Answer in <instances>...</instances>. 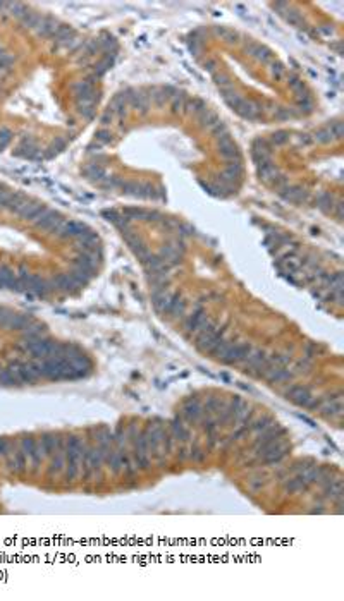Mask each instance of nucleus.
<instances>
[{
	"label": "nucleus",
	"instance_id": "obj_8",
	"mask_svg": "<svg viewBox=\"0 0 344 601\" xmlns=\"http://www.w3.org/2000/svg\"><path fill=\"white\" fill-rule=\"evenodd\" d=\"M265 359H267V356H265V352L264 351H260V349H257V351H251L250 352V356L248 358H246V368H250V370H258V368L262 366V364L265 363Z\"/></svg>",
	"mask_w": 344,
	"mask_h": 601
},
{
	"label": "nucleus",
	"instance_id": "obj_5",
	"mask_svg": "<svg viewBox=\"0 0 344 601\" xmlns=\"http://www.w3.org/2000/svg\"><path fill=\"white\" fill-rule=\"evenodd\" d=\"M205 321H207L205 309L202 308V306H196L195 311H193L191 315H188V318L184 320V328H186V332H189V333L198 332V328L202 327Z\"/></svg>",
	"mask_w": 344,
	"mask_h": 601
},
{
	"label": "nucleus",
	"instance_id": "obj_2",
	"mask_svg": "<svg viewBox=\"0 0 344 601\" xmlns=\"http://www.w3.org/2000/svg\"><path fill=\"white\" fill-rule=\"evenodd\" d=\"M251 351H253V347H251L248 342H239V344L234 342L233 346H231L229 351L226 352V356H224L220 361H222V363H226V364L243 363V361H246V358L250 356Z\"/></svg>",
	"mask_w": 344,
	"mask_h": 601
},
{
	"label": "nucleus",
	"instance_id": "obj_1",
	"mask_svg": "<svg viewBox=\"0 0 344 601\" xmlns=\"http://www.w3.org/2000/svg\"><path fill=\"white\" fill-rule=\"evenodd\" d=\"M129 435H131V443H133L134 462H136V467L148 469L150 467V453H148V448H146L145 433L140 431L136 426H131Z\"/></svg>",
	"mask_w": 344,
	"mask_h": 601
},
{
	"label": "nucleus",
	"instance_id": "obj_3",
	"mask_svg": "<svg viewBox=\"0 0 344 601\" xmlns=\"http://www.w3.org/2000/svg\"><path fill=\"white\" fill-rule=\"evenodd\" d=\"M203 405L196 399H188L186 404L183 405V416L188 422L200 421L203 417Z\"/></svg>",
	"mask_w": 344,
	"mask_h": 601
},
{
	"label": "nucleus",
	"instance_id": "obj_9",
	"mask_svg": "<svg viewBox=\"0 0 344 601\" xmlns=\"http://www.w3.org/2000/svg\"><path fill=\"white\" fill-rule=\"evenodd\" d=\"M281 196L286 201H291V203H300L305 200V191L301 188H286L284 191H281Z\"/></svg>",
	"mask_w": 344,
	"mask_h": 601
},
{
	"label": "nucleus",
	"instance_id": "obj_12",
	"mask_svg": "<svg viewBox=\"0 0 344 601\" xmlns=\"http://www.w3.org/2000/svg\"><path fill=\"white\" fill-rule=\"evenodd\" d=\"M186 457L188 459H191L193 462H200V460H203L205 459V452H202V448L200 447H191L189 448V452L186 453Z\"/></svg>",
	"mask_w": 344,
	"mask_h": 601
},
{
	"label": "nucleus",
	"instance_id": "obj_7",
	"mask_svg": "<svg viewBox=\"0 0 344 601\" xmlns=\"http://www.w3.org/2000/svg\"><path fill=\"white\" fill-rule=\"evenodd\" d=\"M171 433H172V438L183 441V443H188V440L191 438V431H189L188 424H184V422L181 421V417H176V419L171 422Z\"/></svg>",
	"mask_w": 344,
	"mask_h": 601
},
{
	"label": "nucleus",
	"instance_id": "obj_14",
	"mask_svg": "<svg viewBox=\"0 0 344 601\" xmlns=\"http://www.w3.org/2000/svg\"><path fill=\"white\" fill-rule=\"evenodd\" d=\"M288 139H289V136L286 134V133H277V134H274V141L279 143V145H281V143H286Z\"/></svg>",
	"mask_w": 344,
	"mask_h": 601
},
{
	"label": "nucleus",
	"instance_id": "obj_11",
	"mask_svg": "<svg viewBox=\"0 0 344 601\" xmlns=\"http://www.w3.org/2000/svg\"><path fill=\"white\" fill-rule=\"evenodd\" d=\"M303 488H307V486H305V483L300 479V476H296V478H289L284 483V490L288 491V493H295V491L303 490Z\"/></svg>",
	"mask_w": 344,
	"mask_h": 601
},
{
	"label": "nucleus",
	"instance_id": "obj_6",
	"mask_svg": "<svg viewBox=\"0 0 344 601\" xmlns=\"http://www.w3.org/2000/svg\"><path fill=\"white\" fill-rule=\"evenodd\" d=\"M293 371L289 368H282V366H270L269 371L265 373V378L269 380L270 383H281V382H288V380L293 378Z\"/></svg>",
	"mask_w": 344,
	"mask_h": 601
},
{
	"label": "nucleus",
	"instance_id": "obj_15",
	"mask_svg": "<svg viewBox=\"0 0 344 601\" xmlns=\"http://www.w3.org/2000/svg\"><path fill=\"white\" fill-rule=\"evenodd\" d=\"M96 138L100 139V141L102 143H107V141H110V138H109V133H105V131H100L98 134H96Z\"/></svg>",
	"mask_w": 344,
	"mask_h": 601
},
{
	"label": "nucleus",
	"instance_id": "obj_4",
	"mask_svg": "<svg viewBox=\"0 0 344 601\" xmlns=\"http://www.w3.org/2000/svg\"><path fill=\"white\" fill-rule=\"evenodd\" d=\"M174 294L171 290L167 289H162V290H153L152 292V302L155 306V309L158 313H167L169 309V304H171Z\"/></svg>",
	"mask_w": 344,
	"mask_h": 601
},
{
	"label": "nucleus",
	"instance_id": "obj_13",
	"mask_svg": "<svg viewBox=\"0 0 344 601\" xmlns=\"http://www.w3.org/2000/svg\"><path fill=\"white\" fill-rule=\"evenodd\" d=\"M10 139H12V134H10V131H9V129L2 131V133H0V148H3V146L9 145Z\"/></svg>",
	"mask_w": 344,
	"mask_h": 601
},
{
	"label": "nucleus",
	"instance_id": "obj_10",
	"mask_svg": "<svg viewBox=\"0 0 344 601\" xmlns=\"http://www.w3.org/2000/svg\"><path fill=\"white\" fill-rule=\"evenodd\" d=\"M274 424H276V421H274L272 417L265 416V417H262V419L255 421L253 424H251V429H253L255 433H264V431H267L269 428H272Z\"/></svg>",
	"mask_w": 344,
	"mask_h": 601
}]
</instances>
